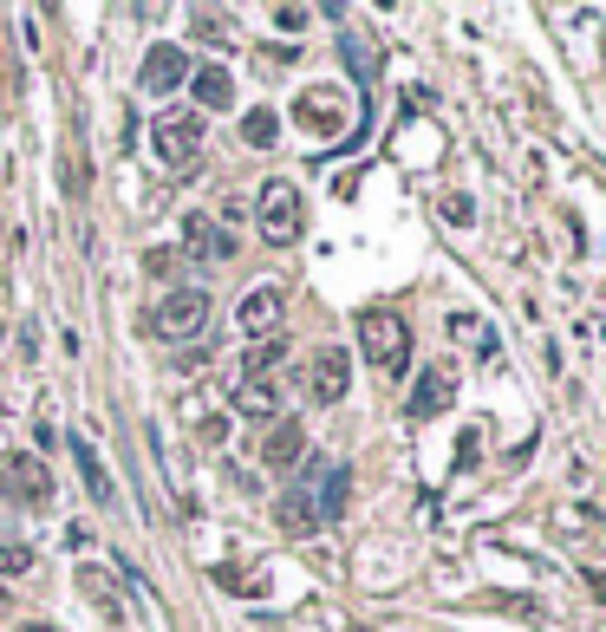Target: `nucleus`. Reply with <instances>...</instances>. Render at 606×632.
Instances as JSON below:
<instances>
[{
    "mask_svg": "<svg viewBox=\"0 0 606 632\" xmlns=\"http://www.w3.org/2000/svg\"><path fill=\"white\" fill-rule=\"evenodd\" d=\"M359 346H365L379 378H404L411 372V326H404V313H392V307H365L359 313Z\"/></svg>",
    "mask_w": 606,
    "mask_h": 632,
    "instance_id": "f257e3e1",
    "label": "nucleus"
},
{
    "mask_svg": "<svg viewBox=\"0 0 606 632\" xmlns=\"http://www.w3.org/2000/svg\"><path fill=\"white\" fill-rule=\"evenodd\" d=\"M255 228H262V242L268 248H287V242H300V228H307V210H300V190L294 183H262V196H255Z\"/></svg>",
    "mask_w": 606,
    "mask_h": 632,
    "instance_id": "f03ea898",
    "label": "nucleus"
},
{
    "mask_svg": "<svg viewBox=\"0 0 606 632\" xmlns=\"http://www.w3.org/2000/svg\"><path fill=\"white\" fill-rule=\"evenodd\" d=\"M150 326H157L163 340H196L202 326H209V293H202V287H177V293H163V300H157V313H150Z\"/></svg>",
    "mask_w": 606,
    "mask_h": 632,
    "instance_id": "7ed1b4c3",
    "label": "nucleus"
},
{
    "mask_svg": "<svg viewBox=\"0 0 606 632\" xmlns=\"http://www.w3.org/2000/svg\"><path fill=\"white\" fill-rule=\"evenodd\" d=\"M150 143H157V157L170 170H183V163H196V150H202V118L196 111H163L150 125Z\"/></svg>",
    "mask_w": 606,
    "mask_h": 632,
    "instance_id": "20e7f679",
    "label": "nucleus"
},
{
    "mask_svg": "<svg viewBox=\"0 0 606 632\" xmlns=\"http://www.w3.org/2000/svg\"><path fill=\"white\" fill-rule=\"evenodd\" d=\"M450 398H457V365L437 358V365H424L417 385H411V418H437V411H450Z\"/></svg>",
    "mask_w": 606,
    "mask_h": 632,
    "instance_id": "39448f33",
    "label": "nucleus"
},
{
    "mask_svg": "<svg viewBox=\"0 0 606 632\" xmlns=\"http://www.w3.org/2000/svg\"><path fill=\"white\" fill-rule=\"evenodd\" d=\"M137 85L143 92H177V85H190V60H183V46H170V40H157L150 53H143V66H137Z\"/></svg>",
    "mask_w": 606,
    "mask_h": 632,
    "instance_id": "423d86ee",
    "label": "nucleus"
},
{
    "mask_svg": "<svg viewBox=\"0 0 606 632\" xmlns=\"http://www.w3.org/2000/svg\"><path fill=\"white\" fill-rule=\"evenodd\" d=\"M280 307H287V293L274 281H255L242 293V307H235V320H242V333H255V340H268L274 326H280Z\"/></svg>",
    "mask_w": 606,
    "mask_h": 632,
    "instance_id": "0eeeda50",
    "label": "nucleus"
},
{
    "mask_svg": "<svg viewBox=\"0 0 606 632\" xmlns=\"http://www.w3.org/2000/svg\"><path fill=\"white\" fill-rule=\"evenodd\" d=\"M294 118H300L307 131H320V138H339V131H345V98H339V92H320V85H307V92H300V105H294Z\"/></svg>",
    "mask_w": 606,
    "mask_h": 632,
    "instance_id": "6e6552de",
    "label": "nucleus"
},
{
    "mask_svg": "<svg viewBox=\"0 0 606 632\" xmlns=\"http://www.w3.org/2000/svg\"><path fill=\"white\" fill-rule=\"evenodd\" d=\"M345 385H352V358H345V346H320V358H313V398H320V405H339Z\"/></svg>",
    "mask_w": 606,
    "mask_h": 632,
    "instance_id": "1a4fd4ad",
    "label": "nucleus"
},
{
    "mask_svg": "<svg viewBox=\"0 0 606 632\" xmlns=\"http://www.w3.org/2000/svg\"><path fill=\"white\" fill-rule=\"evenodd\" d=\"M300 450H307V424L300 418H280L268 437H262V463H268V470H294Z\"/></svg>",
    "mask_w": 606,
    "mask_h": 632,
    "instance_id": "9d476101",
    "label": "nucleus"
},
{
    "mask_svg": "<svg viewBox=\"0 0 606 632\" xmlns=\"http://www.w3.org/2000/svg\"><path fill=\"white\" fill-rule=\"evenodd\" d=\"M66 450H72V463H78V476H85V490H92V502H105V508H118V483H111V470L98 463V450H92L85 437H72Z\"/></svg>",
    "mask_w": 606,
    "mask_h": 632,
    "instance_id": "9b49d317",
    "label": "nucleus"
},
{
    "mask_svg": "<svg viewBox=\"0 0 606 632\" xmlns=\"http://www.w3.org/2000/svg\"><path fill=\"white\" fill-rule=\"evenodd\" d=\"M183 235H190V255H196V261H228V255H235V242H228V228H222L215 215H190Z\"/></svg>",
    "mask_w": 606,
    "mask_h": 632,
    "instance_id": "f8f14e48",
    "label": "nucleus"
},
{
    "mask_svg": "<svg viewBox=\"0 0 606 632\" xmlns=\"http://www.w3.org/2000/svg\"><path fill=\"white\" fill-rule=\"evenodd\" d=\"M7 476H13V490L26 495L33 508H46V502H53V476H46V463H40V457H13V463H7Z\"/></svg>",
    "mask_w": 606,
    "mask_h": 632,
    "instance_id": "ddd939ff",
    "label": "nucleus"
},
{
    "mask_svg": "<svg viewBox=\"0 0 606 632\" xmlns=\"http://www.w3.org/2000/svg\"><path fill=\"white\" fill-rule=\"evenodd\" d=\"M190 92H196V105H209V111H228V105H235V78L222 66L190 72Z\"/></svg>",
    "mask_w": 606,
    "mask_h": 632,
    "instance_id": "4468645a",
    "label": "nucleus"
},
{
    "mask_svg": "<svg viewBox=\"0 0 606 632\" xmlns=\"http://www.w3.org/2000/svg\"><path fill=\"white\" fill-rule=\"evenodd\" d=\"M280 358H287V340H280V333L255 340V346H248V365H242V378H262V385H268L274 372H280Z\"/></svg>",
    "mask_w": 606,
    "mask_h": 632,
    "instance_id": "2eb2a0df",
    "label": "nucleus"
},
{
    "mask_svg": "<svg viewBox=\"0 0 606 632\" xmlns=\"http://www.w3.org/2000/svg\"><path fill=\"white\" fill-rule=\"evenodd\" d=\"M274 405H280V392L262 385V378H242V385H235V411H242V418H274Z\"/></svg>",
    "mask_w": 606,
    "mask_h": 632,
    "instance_id": "dca6fc26",
    "label": "nucleus"
},
{
    "mask_svg": "<svg viewBox=\"0 0 606 632\" xmlns=\"http://www.w3.org/2000/svg\"><path fill=\"white\" fill-rule=\"evenodd\" d=\"M345 483H352V470H345V463L320 470V508H313V515H327V522H333L339 508H345Z\"/></svg>",
    "mask_w": 606,
    "mask_h": 632,
    "instance_id": "f3484780",
    "label": "nucleus"
},
{
    "mask_svg": "<svg viewBox=\"0 0 606 632\" xmlns=\"http://www.w3.org/2000/svg\"><path fill=\"white\" fill-rule=\"evenodd\" d=\"M313 522H320V515H313V495H307V490L280 495V528H287V535H307Z\"/></svg>",
    "mask_w": 606,
    "mask_h": 632,
    "instance_id": "a211bd4d",
    "label": "nucleus"
},
{
    "mask_svg": "<svg viewBox=\"0 0 606 632\" xmlns=\"http://www.w3.org/2000/svg\"><path fill=\"white\" fill-rule=\"evenodd\" d=\"M274 138H280V118H274L268 105H255V111L242 118V143H255V150H268Z\"/></svg>",
    "mask_w": 606,
    "mask_h": 632,
    "instance_id": "6ab92c4d",
    "label": "nucleus"
},
{
    "mask_svg": "<svg viewBox=\"0 0 606 632\" xmlns=\"http://www.w3.org/2000/svg\"><path fill=\"white\" fill-rule=\"evenodd\" d=\"M78 593H85V600H98V613H118V587H111L98 567H85V574H78Z\"/></svg>",
    "mask_w": 606,
    "mask_h": 632,
    "instance_id": "aec40b11",
    "label": "nucleus"
},
{
    "mask_svg": "<svg viewBox=\"0 0 606 632\" xmlns=\"http://www.w3.org/2000/svg\"><path fill=\"white\" fill-rule=\"evenodd\" d=\"M190 20H196V33H202V40H228V13H209V7H196Z\"/></svg>",
    "mask_w": 606,
    "mask_h": 632,
    "instance_id": "412c9836",
    "label": "nucleus"
},
{
    "mask_svg": "<svg viewBox=\"0 0 606 632\" xmlns=\"http://www.w3.org/2000/svg\"><path fill=\"white\" fill-rule=\"evenodd\" d=\"M26 561H33V555H26L20 542H0V574H20Z\"/></svg>",
    "mask_w": 606,
    "mask_h": 632,
    "instance_id": "4be33fe9",
    "label": "nucleus"
},
{
    "mask_svg": "<svg viewBox=\"0 0 606 632\" xmlns=\"http://www.w3.org/2000/svg\"><path fill=\"white\" fill-rule=\"evenodd\" d=\"M274 26H287V33H300V26H307V7H274Z\"/></svg>",
    "mask_w": 606,
    "mask_h": 632,
    "instance_id": "5701e85b",
    "label": "nucleus"
},
{
    "mask_svg": "<svg viewBox=\"0 0 606 632\" xmlns=\"http://www.w3.org/2000/svg\"><path fill=\"white\" fill-rule=\"evenodd\" d=\"M13 632H60V626H46V620H33V626H13Z\"/></svg>",
    "mask_w": 606,
    "mask_h": 632,
    "instance_id": "b1692460",
    "label": "nucleus"
}]
</instances>
